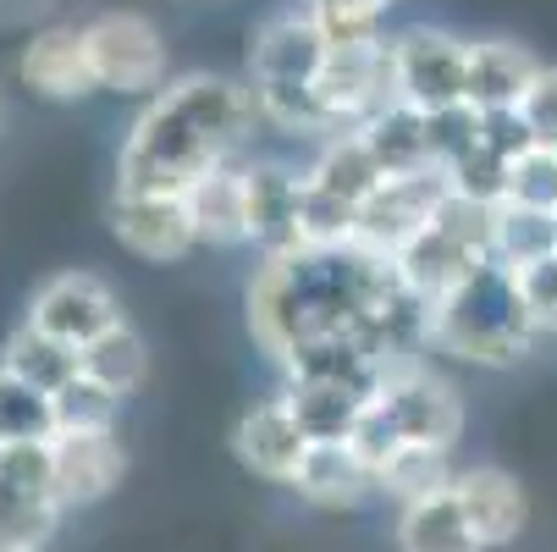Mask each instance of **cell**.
<instances>
[{
  "label": "cell",
  "instance_id": "31",
  "mask_svg": "<svg viewBox=\"0 0 557 552\" xmlns=\"http://www.w3.org/2000/svg\"><path fill=\"white\" fill-rule=\"evenodd\" d=\"M503 199L535 205V210H557V149L524 144L508 161V172H503Z\"/></svg>",
  "mask_w": 557,
  "mask_h": 552
},
{
  "label": "cell",
  "instance_id": "28",
  "mask_svg": "<svg viewBox=\"0 0 557 552\" xmlns=\"http://www.w3.org/2000/svg\"><path fill=\"white\" fill-rule=\"evenodd\" d=\"M552 249H557V210H535L513 199L492 205V255L503 266H530Z\"/></svg>",
  "mask_w": 557,
  "mask_h": 552
},
{
  "label": "cell",
  "instance_id": "24",
  "mask_svg": "<svg viewBox=\"0 0 557 552\" xmlns=\"http://www.w3.org/2000/svg\"><path fill=\"white\" fill-rule=\"evenodd\" d=\"M397 552H486V547L469 530L453 487H442L397 508Z\"/></svg>",
  "mask_w": 557,
  "mask_h": 552
},
{
  "label": "cell",
  "instance_id": "3",
  "mask_svg": "<svg viewBox=\"0 0 557 552\" xmlns=\"http://www.w3.org/2000/svg\"><path fill=\"white\" fill-rule=\"evenodd\" d=\"M541 343L530 309L519 298L513 266L492 260L469 282H458L447 298L431 304V348L481 370H508L519 359H530V348Z\"/></svg>",
  "mask_w": 557,
  "mask_h": 552
},
{
  "label": "cell",
  "instance_id": "36",
  "mask_svg": "<svg viewBox=\"0 0 557 552\" xmlns=\"http://www.w3.org/2000/svg\"><path fill=\"white\" fill-rule=\"evenodd\" d=\"M0 127H7V95H0Z\"/></svg>",
  "mask_w": 557,
  "mask_h": 552
},
{
  "label": "cell",
  "instance_id": "27",
  "mask_svg": "<svg viewBox=\"0 0 557 552\" xmlns=\"http://www.w3.org/2000/svg\"><path fill=\"white\" fill-rule=\"evenodd\" d=\"M453 453L447 447H431V442H404L381 469H375V492L392 498L397 508L414 503V498H431L442 487H453Z\"/></svg>",
  "mask_w": 557,
  "mask_h": 552
},
{
  "label": "cell",
  "instance_id": "37",
  "mask_svg": "<svg viewBox=\"0 0 557 552\" xmlns=\"http://www.w3.org/2000/svg\"><path fill=\"white\" fill-rule=\"evenodd\" d=\"M23 552H39V547H23Z\"/></svg>",
  "mask_w": 557,
  "mask_h": 552
},
{
  "label": "cell",
  "instance_id": "5",
  "mask_svg": "<svg viewBox=\"0 0 557 552\" xmlns=\"http://www.w3.org/2000/svg\"><path fill=\"white\" fill-rule=\"evenodd\" d=\"M84 45H89V66L100 95L116 100H149L172 84V45L161 34V23L144 12H100L84 23Z\"/></svg>",
  "mask_w": 557,
  "mask_h": 552
},
{
  "label": "cell",
  "instance_id": "19",
  "mask_svg": "<svg viewBox=\"0 0 557 552\" xmlns=\"http://www.w3.org/2000/svg\"><path fill=\"white\" fill-rule=\"evenodd\" d=\"M282 398L298 415V426H304L309 442H348L354 426H359V415L375 398V387H364V381H332V376H287Z\"/></svg>",
  "mask_w": 557,
  "mask_h": 552
},
{
  "label": "cell",
  "instance_id": "4",
  "mask_svg": "<svg viewBox=\"0 0 557 552\" xmlns=\"http://www.w3.org/2000/svg\"><path fill=\"white\" fill-rule=\"evenodd\" d=\"M321 61H326V39L304 7L276 12L255 28V39H249V95H255L265 127H276L298 144L332 138L321 100H314Z\"/></svg>",
  "mask_w": 557,
  "mask_h": 552
},
{
  "label": "cell",
  "instance_id": "10",
  "mask_svg": "<svg viewBox=\"0 0 557 552\" xmlns=\"http://www.w3.org/2000/svg\"><path fill=\"white\" fill-rule=\"evenodd\" d=\"M314 100L332 133L364 127L381 106H392V56L386 39L375 45H326L321 77H314Z\"/></svg>",
  "mask_w": 557,
  "mask_h": 552
},
{
  "label": "cell",
  "instance_id": "23",
  "mask_svg": "<svg viewBox=\"0 0 557 552\" xmlns=\"http://www.w3.org/2000/svg\"><path fill=\"white\" fill-rule=\"evenodd\" d=\"M359 133H364V144H370V155L381 161V172H386V177H404V172H425V167H436V149H431V116H425V111H414V106H404V100L381 106Z\"/></svg>",
  "mask_w": 557,
  "mask_h": 552
},
{
  "label": "cell",
  "instance_id": "35",
  "mask_svg": "<svg viewBox=\"0 0 557 552\" xmlns=\"http://www.w3.org/2000/svg\"><path fill=\"white\" fill-rule=\"evenodd\" d=\"M375 7H386V12H392V7H404V0H375Z\"/></svg>",
  "mask_w": 557,
  "mask_h": 552
},
{
  "label": "cell",
  "instance_id": "11",
  "mask_svg": "<svg viewBox=\"0 0 557 552\" xmlns=\"http://www.w3.org/2000/svg\"><path fill=\"white\" fill-rule=\"evenodd\" d=\"M106 226H111V238L127 255H138L149 266H177L194 249H205L183 194H133V188H116L111 205H106Z\"/></svg>",
  "mask_w": 557,
  "mask_h": 552
},
{
  "label": "cell",
  "instance_id": "1",
  "mask_svg": "<svg viewBox=\"0 0 557 552\" xmlns=\"http://www.w3.org/2000/svg\"><path fill=\"white\" fill-rule=\"evenodd\" d=\"M260 106L249 77L226 72H172L161 95H149L116 149V188L133 194H188L226 161H244Z\"/></svg>",
  "mask_w": 557,
  "mask_h": 552
},
{
  "label": "cell",
  "instance_id": "17",
  "mask_svg": "<svg viewBox=\"0 0 557 552\" xmlns=\"http://www.w3.org/2000/svg\"><path fill=\"white\" fill-rule=\"evenodd\" d=\"M244 183H249V244L260 255H282L298 249V210H304V167L287 161H244Z\"/></svg>",
  "mask_w": 557,
  "mask_h": 552
},
{
  "label": "cell",
  "instance_id": "9",
  "mask_svg": "<svg viewBox=\"0 0 557 552\" xmlns=\"http://www.w3.org/2000/svg\"><path fill=\"white\" fill-rule=\"evenodd\" d=\"M453 194V177L442 167L425 172H404V177H381V188L359 205V226H354V249L397 260L420 232L436 221L442 199Z\"/></svg>",
  "mask_w": 557,
  "mask_h": 552
},
{
  "label": "cell",
  "instance_id": "6",
  "mask_svg": "<svg viewBox=\"0 0 557 552\" xmlns=\"http://www.w3.org/2000/svg\"><path fill=\"white\" fill-rule=\"evenodd\" d=\"M392 56V100H404L425 116L469 106V39L436 23H414L386 34Z\"/></svg>",
  "mask_w": 557,
  "mask_h": 552
},
{
  "label": "cell",
  "instance_id": "7",
  "mask_svg": "<svg viewBox=\"0 0 557 552\" xmlns=\"http://www.w3.org/2000/svg\"><path fill=\"white\" fill-rule=\"evenodd\" d=\"M61 514L50 442H0V552L45 547Z\"/></svg>",
  "mask_w": 557,
  "mask_h": 552
},
{
  "label": "cell",
  "instance_id": "32",
  "mask_svg": "<svg viewBox=\"0 0 557 552\" xmlns=\"http://www.w3.org/2000/svg\"><path fill=\"white\" fill-rule=\"evenodd\" d=\"M116 409L122 398L116 392H106L100 381L77 376L55 392V431H95V426H116Z\"/></svg>",
  "mask_w": 557,
  "mask_h": 552
},
{
  "label": "cell",
  "instance_id": "29",
  "mask_svg": "<svg viewBox=\"0 0 557 552\" xmlns=\"http://www.w3.org/2000/svg\"><path fill=\"white\" fill-rule=\"evenodd\" d=\"M55 437V398L0 365V442H50Z\"/></svg>",
  "mask_w": 557,
  "mask_h": 552
},
{
  "label": "cell",
  "instance_id": "13",
  "mask_svg": "<svg viewBox=\"0 0 557 552\" xmlns=\"http://www.w3.org/2000/svg\"><path fill=\"white\" fill-rule=\"evenodd\" d=\"M17 77L34 100H50V106H77V100L100 95L95 66H89V45H84V23L39 28L17 50Z\"/></svg>",
  "mask_w": 557,
  "mask_h": 552
},
{
  "label": "cell",
  "instance_id": "15",
  "mask_svg": "<svg viewBox=\"0 0 557 552\" xmlns=\"http://www.w3.org/2000/svg\"><path fill=\"white\" fill-rule=\"evenodd\" d=\"M50 464H55V492L66 508H89L122 487L127 453L116 442V426L95 431H55L50 437Z\"/></svg>",
  "mask_w": 557,
  "mask_h": 552
},
{
  "label": "cell",
  "instance_id": "22",
  "mask_svg": "<svg viewBox=\"0 0 557 552\" xmlns=\"http://www.w3.org/2000/svg\"><path fill=\"white\" fill-rule=\"evenodd\" d=\"M381 177H386V172H381V161L370 155V144H364L359 127L321 138V144H314V155L304 161V183L326 188V194H337V199H348V205H364V199L381 188Z\"/></svg>",
  "mask_w": 557,
  "mask_h": 552
},
{
  "label": "cell",
  "instance_id": "20",
  "mask_svg": "<svg viewBox=\"0 0 557 552\" xmlns=\"http://www.w3.org/2000/svg\"><path fill=\"white\" fill-rule=\"evenodd\" d=\"M183 199H188V216L199 226L205 249H249V183H244V161L215 167Z\"/></svg>",
  "mask_w": 557,
  "mask_h": 552
},
{
  "label": "cell",
  "instance_id": "16",
  "mask_svg": "<svg viewBox=\"0 0 557 552\" xmlns=\"http://www.w3.org/2000/svg\"><path fill=\"white\" fill-rule=\"evenodd\" d=\"M453 498H458L469 530L481 536L486 552L513 547V541L524 536V525H530V498H524V487L508 476V469H497V464H469V469H458V476H453Z\"/></svg>",
  "mask_w": 557,
  "mask_h": 552
},
{
  "label": "cell",
  "instance_id": "21",
  "mask_svg": "<svg viewBox=\"0 0 557 552\" xmlns=\"http://www.w3.org/2000/svg\"><path fill=\"white\" fill-rule=\"evenodd\" d=\"M293 492L314 508H359L375 492V464L354 442H309Z\"/></svg>",
  "mask_w": 557,
  "mask_h": 552
},
{
  "label": "cell",
  "instance_id": "2",
  "mask_svg": "<svg viewBox=\"0 0 557 552\" xmlns=\"http://www.w3.org/2000/svg\"><path fill=\"white\" fill-rule=\"evenodd\" d=\"M392 287V260L364 249H282L260 255L249 277V338L282 370L304 343L364 332L370 309ZM364 343V338H359Z\"/></svg>",
  "mask_w": 557,
  "mask_h": 552
},
{
  "label": "cell",
  "instance_id": "26",
  "mask_svg": "<svg viewBox=\"0 0 557 552\" xmlns=\"http://www.w3.org/2000/svg\"><path fill=\"white\" fill-rule=\"evenodd\" d=\"M84 376L100 381L106 392H116V398L127 404L133 392L149 381V343L138 338V327L133 321H116L111 332H100L84 348Z\"/></svg>",
  "mask_w": 557,
  "mask_h": 552
},
{
  "label": "cell",
  "instance_id": "8",
  "mask_svg": "<svg viewBox=\"0 0 557 552\" xmlns=\"http://www.w3.org/2000/svg\"><path fill=\"white\" fill-rule=\"evenodd\" d=\"M375 398L397 420L404 442H431V447H447V453L458 447V437H463V398H458V387L442 370H431L425 354L381 365Z\"/></svg>",
  "mask_w": 557,
  "mask_h": 552
},
{
  "label": "cell",
  "instance_id": "18",
  "mask_svg": "<svg viewBox=\"0 0 557 552\" xmlns=\"http://www.w3.org/2000/svg\"><path fill=\"white\" fill-rule=\"evenodd\" d=\"M541 66L546 61H535V50L508 34L469 39V106L474 111H519V100L535 84Z\"/></svg>",
  "mask_w": 557,
  "mask_h": 552
},
{
  "label": "cell",
  "instance_id": "25",
  "mask_svg": "<svg viewBox=\"0 0 557 552\" xmlns=\"http://www.w3.org/2000/svg\"><path fill=\"white\" fill-rule=\"evenodd\" d=\"M0 365L17 370L23 381H34L39 392H50V398H55L66 381L84 376V348H72V343L39 332L34 321H17L7 332V343H0Z\"/></svg>",
  "mask_w": 557,
  "mask_h": 552
},
{
  "label": "cell",
  "instance_id": "33",
  "mask_svg": "<svg viewBox=\"0 0 557 552\" xmlns=\"http://www.w3.org/2000/svg\"><path fill=\"white\" fill-rule=\"evenodd\" d=\"M513 282H519V298L530 309V321L541 338H557V249L530 260V266H513Z\"/></svg>",
  "mask_w": 557,
  "mask_h": 552
},
{
  "label": "cell",
  "instance_id": "14",
  "mask_svg": "<svg viewBox=\"0 0 557 552\" xmlns=\"http://www.w3.org/2000/svg\"><path fill=\"white\" fill-rule=\"evenodd\" d=\"M232 453H237V464H244L249 476L276 481V487H293L298 469H304V458H309V437H304L298 415L287 409V398L276 392V398H260L255 409L237 415V426H232Z\"/></svg>",
  "mask_w": 557,
  "mask_h": 552
},
{
  "label": "cell",
  "instance_id": "12",
  "mask_svg": "<svg viewBox=\"0 0 557 552\" xmlns=\"http://www.w3.org/2000/svg\"><path fill=\"white\" fill-rule=\"evenodd\" d=\"M23 321H34L39 332H50V338H61L72 348H89L100 332H111L116 321H127V315H122V298L111 293L106 277H95V271H55V277H45L28 293Z\"/></svg>",
  "mask_w": 557,
  "mask_h": 552
},
{
  "label": "cell",
  "instance_id": "34",
  "mask_svg": "<svg viewBox=\"0 0 557 552\" xmlns=\"http://www.w3.org/2000/svg\"><path fill=\"white\" fill-rule=\"evenodd\" d=\"M519 116H524V127H530L535 144L557 149V66H541L535 72V84L519 100Z\"/></svg>",
  "mask_w": 557,
  "mask_h": 552
},
{
  "label": "cell",
  "instance_id": "30",
  "mask_svg": "<svg viewBox=\"0 0 557 552\" xmlns=\"http://www.w3.org/2000/svg\"><path fill=\"white\" fill-rule=\"evenodd\" d=\"M326 45H375L386 39V7L375 0H304Z\"/></svg>",
  "mask_w": 557,
  "mask_h": 552
}]
</instances>
